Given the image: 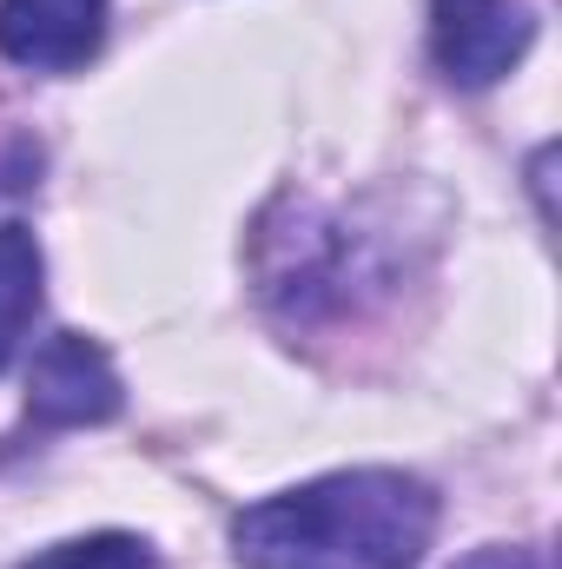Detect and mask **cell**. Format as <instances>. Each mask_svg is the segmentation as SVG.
I'll return each mask as SVG.
<instances>
[{
  "label": "cell",
  "instance_id": "1",
  "mask_svg": "<svg viewBox=\"0 0 562 569\" xmlns=\"http://www.w3.org/2000/svg\"><path fill=\"white\" fill-rule=\"evenodd\" d=\"M436 537V490L411 470H331L232 523L239 569H418Z\"/></svg>",
  "mask_w": 562,
  "mask_h": 569
},
{
  "label": "cell",
  "instance_id": "2",
  "mask_svg": "<svg viewBox=\"0 0 562 569\" xmlns=\"http://www.w3.org/2000/svg\"><path fill=\"white\" fill-rule=\"evenodd\" d=\"M391 226H364L351 212L311 206V199H279L259 219L252 239V266L265 305L291 325H318V318H344L351 305H364L371 291H384L398 259H391Z\"/></svg>",
  "mask_w": 562,
  "mask_h": 569
},
{
  "label": "cell",
  "instance_id": "3",
  "mask_svg": "<svg viewBox=\"0 0 562 569\" xmlns=\"http://www.w3.org/2000/svg\"><path fill=\"white\" fill-rule=\"evenodd\" d=\"M536 40L523 0H430V53L456 87H496Z\"/></svg>",
  "mask_w": 562,
  "mask_h": 569
},
{
  "label": "cell",
  "instance_id": "4",
  "mask_svg": "<svg viewBox=\"0 0 562 569\" xmlns=\"http://www.w3.org/2000/svg\"><path fill=\"white\" fill-rule=\"evenodd\" d=\"M27 411L40 425H107L120 411V371L113 358L80 338V331H53L40 351H33V371H27Z\"/></svg>",
  "mask_w": 562,
  "mask_h": 569
},
{
  "label": "cell",
  "instance_id": "5",
  "mask_svg": "<svg viewBox=\"0 0 562 569\" xmlns=\"http://www.w3.org/2000/svg\"><path fill=\"white\" fill-rule=\"evenodd\" d=\"M107 40V0H0V53L33 73H73Z\"/></svg>",
  "mask_w": 562,
  "mask_h": 569
},
{
  "label": "cell",
  "instance_id": "6",
  "mask_svg": "<svg viewBox=\"0 0 562 569\" xmlns=\"http://www.w3.org/2000/svg\"><path fill=\"white\" fill-rule=\"evenodd\" d=\"M40 284H47L40 239L27 226H0V371L20 358V345L40 318Z\"/></svg>",
  "mask_w": 562,
  "mask_h": 569
},
{
  "label": "cell",
  "instance_id": "7",
  "mask_svg": "<svg viewBox=\"0 0 562 569\" xmlns=\"http://www.w3.org/2000/svg\"><path fill=\"white\" fill-rule=\"evenodd\" d=\"M27 569H152V550L127 530H100V537H73V543L40 550Z\"/></svg>",
  "mask_w": 562,
  "mask_h": 569
},
{
  "label": "cell",
  "instance_id": "8",
  "mask_svg": "<svg viewBox=\"0 0 562 569\" xmlns=\"http://www.w3.org/2000/svg\"><path fill=\"white\" fill-rule=\"evenodd\" d=\"M456 569H543L530 550H503V543H490V550H476V557H463Z\"/></svg>",
  "mask_w": 562,
  "mask_h": 569
}]
</instances>
